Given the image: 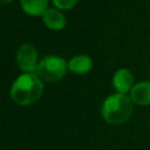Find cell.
<instances>
[{
	"mask_svg": "<svg viewBox=\"0 0 150 150\" xmlns=\"http://www.w3.org/2000/svg\"><path fill=\"white\" fill-rule=\"evenodd\" d=\"M93 67V60L84 54L75 55L68 61V68L76 74H86Z\"/></svg>",
	"mask_w": 150,
	"mask_h": 150,
	"instance_id": "ba28073f",
	"label": "cell"
},
{
	"mask_svg": "<svg viewBox=\"0 0 150 150\" xmlns=\"http://www.w3.org/2000/svg\"><path fill=\"white\" fill-rule=\"evenodd\" d=\"M43 84L41 79L33 73L19 75L12 84L11 97L19 105H30L42 95Z\"/></svg>",
	"mask_w": 150,
	"mask_h": 150,
	"instance_id": "6da1fadb",
	"label": "cell"
},
{
	"mask_svg": "<svg viewBox=\"0 0 150 150\" xmlns=\"http://www.w3.org/2000/svg\"><path fill=\"white\" fill-rule=\"evenodd\" d=\"M42 20H43V23L53 30H61L66 25L64 15L55 8H48L43 13Z\"/></svg>",
	"mask_w": 150,
	"mask_h": 150,
	"instance_id": "52a82bcc",
	"label": "cell"
},
{
	"mask_svg": "<svg viewBox=\"0 0 150 150\" xmlns=\"http://www.w3.org/2000/svg\"><path fill=\"white\" fill-rule=\"evenodd\" d=\"M20 5L28 15H43L48 9V0H20Z\"/></svg>",
	"mask_w": 150,
	"mask_h": 150,
	"instance_id": "9c48e42d",
	"label": "cell"
},
{
	"mask_svg": "<svg viewBox=\"0 0 150 150\" xmlns=\"http://www.w3.org/2000/svg\"><path fill=\"white\" fill-rule=\"evenodd\" d=\"M53 2L60 9H69L77 2V0H53Z\"/></svg>",
	"mask_w": 150,
	"mask_h": 150,
	"instance_id": "30bf717a",
	"label": "cell"
},
{
	"mask_svg": "<svg viewBox=\"0 0 150 150\" xmlns=\"http://www.w3.org/2000/svg\"><path fill=\"white\" fill-rule=\"evenodd\" d=\"M132 83H134V76L129 69L121 68L114 74L112 86L118 94H125L129 90H131V88L134 87Z\"/></svg>",
	"mask_w": 150,
	"mask_h": 150,
	"instance_id": "5b68a950",
	"label": "cell"
},
{
	"mask_svg": "<svg viewBox=\"0 0 150 150\" xmlns=\"http://www.w3.org/2000/svg\"><path fill=\"white\" fill-rule=\"evenodd\" d=\"M16 62L19 68L26 73L36 71L38 63V50L32 43H23L19 47L16 53Z\"/></svg>",
	"mask_w": 150,
	"mask_h": 150,
	"instance_id": "277c9868",
	"label": "cell"
},
{
	"mask_svg": "<svg viewBox=\"0 0 150 150\" xmlns=\"http://www.w3.org/2000/svg\"><path fill=\"white\" fill-rule=\"evenodd\" d=\"M130 98L134 103L139 105L150 104V81H142L131 88Z\"/></svg>",
	"mask_w": 150,
	"mask_h": 150,
	"instance_id": "8992f818",
	"label": "cell"
},
{
	"mask_svg": "<svg viewBox=\"0 0 150 150\" xmlns=\"http://www.w3.org/2000/svg\"><path fill=\"white\" fill-rule=\"evenodd\" d=\"M68 68V63L57 56V55H48L43 57L36 68V75L47 82H55L62 79Z\"/></svg>",
	"mask_w": 150,
	"mask_h": 150,
	"instance_id": "3957f363",
	"label": "cell"
},
{
	"mask_svg": "<svg viewBox=\"0 0 150 150\" xmlns=\"http://www.w3.org/2000/svg\"><path fill=\"white\" fill-rule=\"evenodd\" d=\"M13 0H0V2H1V5H6V4H9V2H12Z\"/></svg>",
	"mask_w": 150,
	"mask_h": 150,
	"instance_id": "8fae6325",
	"label": "cell"
},
{
	"mask_svg": "<svg viewBox=\"0 0 150 150\" xmlns=\"http://www.w3.org/2000/svg\"><path fill=\"white\" fill-rule=\"evenodd\" d=\"M102 117L110 124H121L129 120L132 112L131 98L125 94L109 95L102 104Z\"/></svg>",
	"mask_w": 150,
	"mask_h": 150,
	"instance_id": "7a4b0ae2",
	"label": "cell"
}]
</instances>
